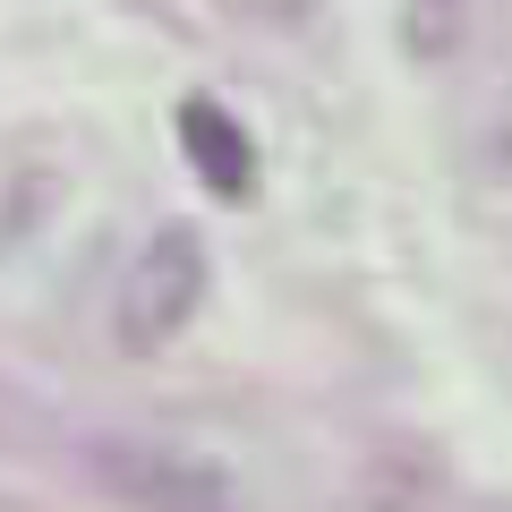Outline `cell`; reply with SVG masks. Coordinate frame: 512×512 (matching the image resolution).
Wrapping results in <instances>:
<instances>
[{
  "label": "cell",
  "instance_id": "1",
  "mask_svg": "<svg viewBox=\"0 0 512 512\" xmlns=\"http://www.w3.org/2000/svg\"><path fill=\"white\" fill-rule=\"evenodd\" d=\"M205 308V239L188 222H163V231L137 248V265L120 274V299H111V342L120 350H163L188 333V316Z\"/></svg>",
  "mask_w": 512,
  "mask_h": 512
},
{
  "label": "cell",
  "instance_id": "2",
  "mask_svg": "<svg viewBox=\"0 0 512 512\" xmlns=\"http://www.w3.org/2000/svg\"><path fill=\"white\" fill-rule=\"evenodd\" d=\"M171 120H180V154L197 163V180L214 188L222 205L248 197V188H256V146H248V128H239L231 111L214 103V94H188Z\"/></svg>",
  "mask_w": 512,
  "mask_h": 512
},
{
  "label": "cell",
  "instance_id": "3",
  "mask_svg": "<svg viewBox=\"0 0 512 512\" xmlns=\"http://www.w3.org/2000/svg\"><path fill=\"white\" fill-rule=\"evenodd\" d=\"M103 487L128 504H222L231 478L188 453H103Z\"/></svg>",
  "mask_w": 512,
  "mask_h": 512
},
{
  "label": "cell",
  "instance_id": "4",
  "mask_svg": "<svg viewBox=\"0 0 512 512\" xmlns=\"http://www.w3.org/2000/svg\"><path fill=\"white\" fill-rule=\"evenodd\" d=\"M402 35H410V52H419V60L461 52V35H470V0H410V9H402Z\"/></svg>",
  "mask_w": 512,
  "mask_h": 512
}]
</instances>
